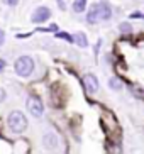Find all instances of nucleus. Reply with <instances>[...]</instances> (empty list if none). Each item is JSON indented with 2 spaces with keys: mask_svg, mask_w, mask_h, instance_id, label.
Listing matches in <instances>:
<instances>
[{
  "mask_svg": "<svg viewBox=\"0 0 144 154\" xmlns=\"http://www.w3.org/2000/svg\"><path fill=\"white\" fill-rule=\"evenodd\" d=\"M131 17H134V19H142V14H141V12H134Z\"/></svg>",
  "mask_w": 144,
  "mask_h": 154,
  "instance_id": "obj_12",
  "label": "nucleus"
},
{
  "mask_svg": "<svg viewBox=\"0 0 144 154\" xmlns=\"http://www.w3.org/2000/svg\"><path fill=\"white\" fill-rule=\"evenodd\" d=\"M112 17V9L107 2H99V4H93L90 5V10L86 14V20L90 24H99V22H104V20H108Z\"/></svg>",
  "mask_w": 144,
  "mask_h": 154,
  "instance_id": "obj_1",
  "label": "nucleus"
},
{
  "mask_svg": "<svg viewBox=\"0 0 144 154\" xmlns=\"http://www.w3.org/2000/svg\"><path fill=\"white\" fill-rule=\"evenodd\" d=\"M58 5H59V9H66V5H64V2H63V0H58Z\"/></svg>",
  "mask_w": 144,
  "mask_h": 154,
  "instance_id": "obj_14",
  "label": "nucleus"
},
{
  "mask_svg": "<svg viewBox=\"0 0 144 154\" xmlns=\"http://www.w3.org/2000/svg\"><path fill=\"white\" fill-rule=\"evenodd\" d=\"M7 122H9V127L12 129V132H15V134L24 132L27 127V119L22 112H12L9 115V120Z\"/></svg>",
  "mask_w": 144,
  "mask_h": 154,
  "instance_id": "obj_2",
  "label": "nucleus"
},
{
  "mask_svg": "<svg viewBox=\"0 0 144 154\" xmlns=\"http://www.w3.org/2000/svg\"><path fill=\"white\" fill-rule=\"evenodd\" d=\"M27 109H29V112H31L34 117H41L42 112H44L42 102H41L37 97H34V95H31L29 98H27Z\"/></svg>",
  "mask_w": 144,
  "mask_h": 154,
  "instance_id": "obj_4",
  "label": "nucleus"
},
{
  "mask_svg": "<svg viewBox=\"0 0 144 154\" xmlns=\"http://www.w3.org/2000/svg\"><path fill=\"white\" fill-rule=\"evenodd\" d=\"M49 17H51V10L48 9V7H37V9L34 10V14H32L31 20L34 24H42V22H46Z\"/></svg>",
  "mask_w": 144,
  "mask_h": 154,
  "instance_id": "obj_5",
  "label": "nucleus"
},
{
  "mask_svg": "<svg viewBox=\"0 0 144 154\" xmlns=\"http://www.w3.org/2000/svg\"><path fill=\"white\" fill-rule=\"evenodd\" d=\"M34 69V61H32L29 56H20V58L15 61V73L19 76H29Z\"/></svg>",
  "mask_w": 144,
  "mask_h": 154,
  "instance_id": "obj_3",
  "label": "nucleus"
},
{
  "mask_svg": "<svg viewBox=\"0 0 144 154\" xmlns=\"http://www.w3.org/2000/svg\"><path fill=\"white\" fill-rule=\"evenodd\" d=\"M86 9V0H75L73 2V10L75 12H83Z\"/></svg>",
  "mask_w": 144,
  "mask_h": 154,
  "instance_id": "obj_8",
  "label": "nucleus"
},
{
  "mask_svg": "<svg viewBox=\"0 0 144 154\" xmlns=\"http://www.w3.org/2000/svg\"><path fill=\"white\" fill-rule=\"evenodd\" d=\"M17 2H19V0H5V4H7V5H15Z\"/></svg>",
  "mask_w": 144,
  "mask_h": 154,
  "instance_id": "obj_13",
  "label": "nucleus"
},
{
  "mask_svg": "<svg viewBox=\"0 0 144 154\" xmlns=\"http://www.w3.org/2000/svg\"><path fill=\"white\" fill-rule=\"evenodd\" d=\"M119 31L126 34V32H131V31H132V27H131V24L124 22V24H121V26H119Z\"/></svg>",
  "mask_w": 144,
  "mask_h": 154,
  "instance_id": "obj_10",
  "label": "nucleus"
},
{
  "mask_svg": "<svg viewBox=\"0 0 144 154\" xmlns=\"http://www.w3.org/2000/svg\"><path fill=\"white\" fill-rule=\"evenodd\" d=\"M4 100H5V91L0 88V102H4Z\"/></svg>",
  "mask_w": 144,
  "mask_h": 154,
  "instance_id": "obj_15",
  "label": "nucleus"
},
{
  "mask_svg": "<svg viewBox=\"0 0 144 154\" xmlns=\"http://www.w3.org/2000/svg\"><path fill=\"white\" fill-rule=\"evenodd\" d=\"M58 37L59 39H64V41H68V42H73V36H70L66 32H58Z\"/></svg>",
  "mask_w": 144,
  "mask_h": 154,
  "instance_id": "obj_11",
  "label": "nucleus"
},
{
  "mask_svg": "<svg viewBox=\"0 0 144 154\" xmlns=\"http://www.w3.org/2000/svg\"><path fill=\"white\" fill-rule=\"evenodd\" d=\"M108 85H110L112 90H121V88H122V83L119 82L117 78H110V83H108Z\"/></svg>",
  "mask_w": 144,
  "mask_h": 154,
  "instance_id": "obj_9",
  "label": "nucleus"
},
{
  "mask_svg": "<svg viewBox=\"0 0 144 154\" xmlns=\"http://www.w3.org/2000/svg\"><path fill=\"white\" fill-rule=\"evenodd\" d=\"M83 85H85V90L88 91V93H95V91L99 90V80H97L95 75H85Z\"/></svg>",
  "mask_w": 144,
  "mask_h": 154,
  "instance_id": "obj_6",
  "label": "nucleus"
},
{
  "mask_svg": "<svg viewBox=\"0 0 144 154\" xmlns=\"http://www.w3.org/2000/svg\"><path fill=\"white\" fill-rule=\"evenodd\" d=\"M73 42H77L80 48H86L88 46V41H86V36L83 32H77L75 36H73Z\"/></svg>",
  "mask_w": 144,
  "mask_h": 154,
  "instance_id": "obj_7",
  "label": "nucleus"
},
{
  "mask_svg": "<svg viewBox=\"0 0 144 154\" xmlns=\"http://www.w3.org/2000/svg\"><path fill=\"white\" fill-rule=\"evenodd\" d=\"M4 66H5V61H4V59H0V71L4 69Z\"/></svg>",
  "mask_w": 144,
  "mask_h": 154,
  "instance_id": "obj_16",
  "label": "nucleus"
}]
</instances>
